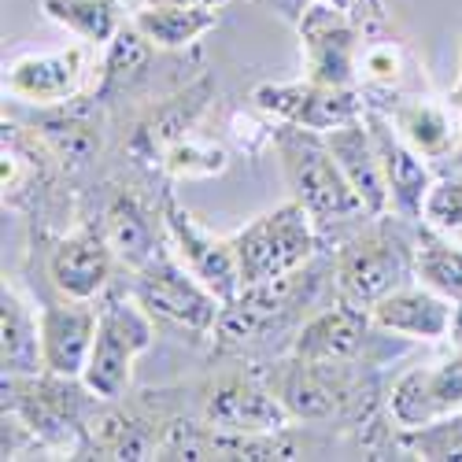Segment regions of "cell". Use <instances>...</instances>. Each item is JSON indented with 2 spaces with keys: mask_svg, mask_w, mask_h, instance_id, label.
<instances>
[{
  "mask_svg": "<svg viewBox=\"0 0 462 462\" xmlns=\"http://www.w3.org/2000/svg\"><path fill=\"white\" fill-rule=\"evenodd\" d=\"M374 319L366 307L356 303H344L337 300L333 307L319 311L315 319H307L296 337H292V348L289 356L300 359H315V363H337V359H363L366 344L374 340ZM370 363V359H366Z\"/></svg>",
  "mask_w": 462,
  "mask_h": 462,
  "instance_id": "obj_15",
  "label": "cell"
},
{
  "mask_svg": "<svg viewBox=\"0 0 462 462\" xmlns=\"http://www.w3.org/2000/svg\"><path fill=\"white\" fill-rule=\"evenodd\" d=\"M333 160L340 163L348 185L359 192V200L366 208V215H389L393 211V197H389V181H384V167L377 156V144L370 137V126L363 123V115L352 123H340L333 130L322 134Z\"/></svg>",
  "mask_w": 462,
  "mask_h": 462,
  "instance_id": "obj_18",
  "label": "cell"
},
{
  "mask_svg": "<svg viewBox=\"0 0 462 462\" xmlns=\"http://www.w3.org/2000/svg\"><path fill=\"white\" fill-rule=\"evenodd\" d=\"M384 411L400 430H414L451 411H462V348L433 366H411L407 374H400L384 396Z\"/></svg>",
  "mask_w": 462,
  "mask_h": 462,
  "instance_id": "obj_10",
  "label": "cell"
},
{
  "mask_svg": "<svg viewBox=\"0 0 462 462\" xmlns=\"http://www.w3.org/2000/svg\"><path fill=\"white\" fill-rule=\"evenodd\" d=\"M160 208H163L160 215H163V226H167V237H171L174 255L215 292V300L222 307H229L241 296V289H245L241 285V266H237L234 237H218V234H211L208 226H200L174 200L171 189H163Z\"/></svg>",
  "mask_w": 462,
  "mask_h": 462,
  "instance_id": "obj_8",
  "label": "cell"
},
{
  "mask_svg": "<svg viewBox=\"0 0 462 462\" xmlns=\"http://www.w3.org/2000/svg\"><path fill=\"white\" fill-rule=\"evenodd\" d=\"M42 12L56 26L70 30L74 37H82L86 45L97 49H104L123 26L119 0H42Z\"/></svg>",
  "mask_w": 462,
  "mask_h": 462,
  "instance_id": "obj_24",
  "label": "cell"
},
{
  "mask_svg": "<svg viewBox=\"0 0 462 462\" xmlns=\"http://www.w3.org/2000/svg\"><path fill=\"white\" fill-rule=\"evenodd\" d=\"M97 340L82 370V381L100 400L119 403L130 393L134 359L152 348L156 326H152V315L137 303L130 289H107L97 303Z\"/></svg>",
  "mask_w": 462,
  "mask_h": 462,
  "instance_id": "obj_4",
  "label": "cell"
},
{
  "mask_svg": "<svg viewBox=\"0 0 462 462\" xmlns=\"http://www.w3.org/2000/svg\"><path fill=\"white\" fill-rule=\"evenodd\" d=\"M448 104L458 111V119H462V74H458V82H455V89L448 93Z\"/></svg>",
  "mask_w": 462,
  "mask_h": 462,
  "instance_id": "obj_35",
  "label": "cell"
},
{
  "mask_svg": "<svg viewBox=\"0 0 462 462\" xmlns=\"http://www.w3.org/2000/svg\"><path fill=\"white\" fill-rule=\"evenodd\" d=\"M271 144L289 185V197L307 208L315 222H359L366 208L359 192L348 185L340 163L319 130H303L292 123H278L271 130Z\"/></svg>",
  "mask_w": 462,
  "mask_h": 462,
  "instance_id": "obj_3",
  "label": "cell"
},
{
  "mask_svg": "<svg viewBox=\"0 0 462 462\" xmlns=\"http://www.w3.org/2000/svg\"><path fill=\"white\" fill-rule=\"evenodd\" d=\"M152 45L148 37L130 23L119 26V33L111 37V42L104 45V67H100V86H97V100L111 97L115 89H123L130 79H137V74L148 67L152 60Z\"/></svg>",
  "mask_w": 462,
  "mask_h": 462,
  "instance_id": "obj_27",
  "label": "cell"
},
{
  "mask_svg": "<svg viewBox=\"0 0 462 462\" xmlns=\"http://www.w3.org/2000/svg\"><path fill=\"white\" fill-rule=\"evenodd\" d=\"M0 366L5 374H42V315H33L30 300L5 282L0 289Z\"/></svg>",
  "mask_w": 462,
  "mask_h": 462,
  "instance_id": "obj_21",
  "label": "cell"
},
{
  "mask_svg": "<svg viewBox=\"0 0 462 462\" xmlns=\"http://www.w3.org/2000/svg\"><path fill=\"white\" fill-rule=\"evenodd\" d=\"M241 285H266L303 271L319 248L315 218L303 204L289 200L274 211L252 218L245 229L234 234Z\"/></svg>",
  "mask_w": 462,
  "mask_h": 462,
  "instance_id": "obj_5",
  "label": "cell"
},
{
  "mask_svg": "<svg viewBox=\"0 0 462 462\" xmlns=\"http://www.w3.org/2000/svg\"><path fill=\"white\" fill-rule=\"evenodd\" d=\"M33 137L49 148L52 160H60L67 167H82V163L97 160V152H100V130L89 119H82V115H74V111L70 115L67 111L45 115V119L37 123Z\"/></svg>",
  "mask_w": 462,
  "mask_h": 462,
  "instance_id": "obj_26",
  "label": "cell"
},
{
  "mask_svg": "<svg viewBox=\"0 0 462 462\" xmlns=\"http://www.w3.org/2000/svg\"><path fill=\"white\" fill-rule=\"evenodd\" d=\"M455 303L430 285H403L389 296H381L370 307V319L377 329L407 337V340H444L451 329Z\"/></svg>",
  "mask_w": 462,
  "mask_h": 462,
  "instance_id": "obj_19",
  "label": "cell"
},
{
  "mask_svg": "<svg viewBox=\"0 0 462 462\" xmlns=\"http://www.w3.org/2000/svg\"><path fill=\"white\" fill-rule=\"evenodd\" d=\"M421 222L440 234H462V178H440L430 189Z\"/></svg>",
  "mask_w": 462,
  "mask_h": 462,
  "instance_id": "obj_30",
  "label": "cell"
},
{
  "mask_svg": "<svg viewBox=\"0 0 462 462\" xmlns=\"http://www.w3.org/2000/svg\"><path fill=\"white\" fill-rule=\"evenodd\" d=\"M363 123L370 126V137L377 144V156H381V167H384V181H389V197H393V211L400 218L421 222L426 197H430V189L437 185L430 160H421L418 152L396 134L393 119L381 107L366 104Z\"/></svg>",
  "mask_w": 462,
  "mask_h": 462,
  "instance_id": "obj_12",
  "label": "cell"
},
{
  "mask_svg": "<svg viewBox=\"0 0 462 462\" xmlns=\"http://www.w3.org/2000/svg\"><path fill=\"white\" fill-rule=\"evenodd\" d=\"M455 237H462V234H455Z\"/></svg>",
  "mask_w": 462,
  "mask_h": 462,
  "instance_id": "obj_36",
  "label": "cell"
},
{
  "mask_svg": "<svg viewBox=\"0 0 462 462\" xmlns=\"http://www.w3.org/2000/svg\"><path fill=\"white\" fill-rule=\"evenodd\" d=\"M393 119L396 134L418 152L421 160L440 163L451 160L462 144V119L451 104H437L430 97H396L389 107H381Z\"/></svg>",
  "mask_w": 462,
  "mask_h": 462,
  "instance_id": "obj_17",
  "label": "cell"
},
{
  "mask_svg": "<svg viewBox=\"0 0 462 462\" xmlns=\"http://www.w3.org/2000/svg\"><path fill=\"white\" fill-rule=\"evenodd\" d=\"M130 292L152 319H163L178 329H189L192 337L215 333L218 315H222V303L215 300V292L174 255V248H163L152 263L134 271Z\"/></svg>",
  "mask_w": 462,
  "mask_h": 462,
  "instance_id": "obj_6",
  "label": "cell"
},
{
  "mask_svg": "<svg viewBox=\"0 0 462 462\" xmlns=\"http://www.w3.org/2000/svg\"><path fill=\"white\" fill-rule=\"evenodd\" d=\"M252 104L274 123H292L303 130H333L352 123L366 111V93L356 86H322L311 79L300 82H263L252 93Z\"/></svg>",
  "mask_w": 462,
  "mask_h": 462,
  "instance_id": "obj_9",
  "label": "cell"
},
{
  "mask_svg": "<svg viewBox=\"0 0 462 462\" xmlns=\"http://www.w3.org/2000/svg\"><path fill=\"white\" fill-rule=\"evenodd\" d=\"M104 237L126 271H141L144 263H152L163 252V215L156 218L148 211V204L137 197V192H115L104 208Z\"/></svg>",
  "mask_w": 462,
  "mask_h": 462,
  "instance_id": "obj_20",
  "label": "cell"
},
{
  "mask_svg": "<svg viewBox=\"0 0 462 462\" xmlns=\"http://www.w3.org/2000/svg\"><path fill=\"white\" fill-rule=\"evenodd\" d=\"M396 448L426 462H462V411H451L414 430H396Z\"/></svg>",
  "mask_w": 462,
  "mask_h": 462,
  "instance_id": "obj_28",
  "label": "cell"
},
{
  "mask_svg": "<svg viewBox=\"0 0 462 462\" xmlns=\"http://www.w3.org/2000/svg\"><path fill=\"white\" fill-rule=\"evenodd\" d=\"M82 82H86V45H70L60 52H30L5 70V97L37 107H56L79 97Z\"/></svg>",
  "mask_w": 462,
  "mask_h": 462,
  "instance_id": "obj_13",
  "label": "cell"
},
{
  "mask_svg": "<svg viewBox=\"0 0 462 462\" xmlns=\"http://www.w3.org/2000/svg\"><path fill=\"white\" fill-rule=\"evenodd\" d=\"M329 5H337V8L348 12V15L363 26L366 37H377V33H384V26H389L381 0H329Z\"/></svg>",
  "mask_w": 462,
  "mask_h": 462,
  "instance_id": "obj_31",
  "label": "cell"
},
{
  "mask_svg": "<svg viewBox=\"0 0 462 462\" xmlns=\"http://www.w3.org/2000/svg\"><path fill=\"white\" fill-rule=\"evenodd\" d=\"M418 282L433 292L448 296L451 303L462 300V237L440 234V229L418 222V259H414Z\"/></svg>",
  "mask_w": 462,
  "mask_h": 462,
  "instance_id": "obj_23",
  "label": "cell"
},
{
  "mask_svg": "<svg viewBox=\"0 0 462 462\" xmlns=\"http://www.w3.org/2000/svg\"><path fill=\"white\" fill-rule=\"evenodd\" d=\"M160 163H163V171L171 178H215V174L226 171L229 160H226V148L222 144L181 134L178 141L167 144Z\"/></svg>",
  "mask_w": 462,
  "mask_h": 462,
  "instance_id": "obj_29",
  "label": "cell"
},
{
  "mask_svg": "<svg viewBox=\"0 0 462 462\" xmlns=\"http://www.w3.org/2000/svg\"><path fill=\"white\" fill-rule=\"evenodd\" d=\"M115 252L100 226H79L49 252V278L67 300H97L107 292Z\"/></svg>",
  "mask_w": 462,
  "mask_h": 462,
  "instance_id": "obj_14",
  "label": "cell"
},
{
  "mask_svg": "<svg viewBox=\"0 0 462 462\" xmlns=\"http://www.w3.org/2000/svg\"><path fill=\"white\" fill-rule=\"evenodd\" d=\"M448 340L455 344V348H462V300L455 303V311H451V329H448Z\"/></svg>",
  "mask_w": 462,
  "mask_h": 462,
  "instance_id": "obj_34",
  "label": "cell"
},
{
  "mask_svg": "<svg viewBox=\"0 0 462 462\" xmlns=\"http://www.w3.org/2000/svg\"><path fill=\"white\" fill-rule=\"evenodd\" d=\"M292 26L303 45V79L359 89V49L366 33L348 12L329 0H307Z\"/></svg>",
  "mask_w": 462,
  "mask_h": 462,
  "instance_id": "obj_7",
  "label": "cell"
},
{
  "mask_svg": "<svg viewBox=\"0 0 462 462\" xmlns=\"http://www.w3.org/2000/svg\"><path fill=\"white\" fill-rule=\"evenodd\" d=\"M134 26L156 49L178 52L197 45L200 37L218 26V8H181V5H137Z\"/></svg>",
  "mask_w": 462,
  "mask_h": 462,
  "instance_id": "obj_22",
  "label": "cell"
},
{
  "mask_svg": "<svg viewBox=\"0 0 462 462\" xmlns=\"http://www.w3.org/2000/svg\"><path fill=\"white\" fill-rule=\"evenodd\" d=\"M5 411L19 414L33 433L37 448L67 451L70 458H89V430L100 411V400L82 377L67 374H5L0 381Z\"/></svg>",
  "mask_w": 462,
  "mask_h": 462,
  "instance_id": "obj_1",
  "label": "cell"
},
{
  "mask_svg": "<svg viewBox=\"0 0 462 462\" xmlns=\"http://www.w3.org/2000/svg\"><path fill=\"white\" fill-rule=\"evenodd\" d=\"M204 421L237 433H282L289 430L292 414L263 374H229L208 389Z\"/></svg>",
  "mask_w": 462,
  "mask_h": 462,
  "instance_id": "obj_11",
  "label": "cell"
},
{
  "mask_svg": "<svg viewBox=\"0 0 462 462\" xmlns=\"http://www.w3.org/2000/svg\"><path fill=\"white\" fill-rule=\"evenodd\" d=\"M255 5L274 8V12H278V15H285V19H296V15H300V8L307 5V0H255Z\"/></svg>",
  "mask_w": 462,
  "mask_h": 462,
  "instance_id": "obj_32",
  "label": "cell"
},
{
  "mask_svg": "<svg viewBox=\"0 0 462 462\" xmlns=\"http://www.w3.org/2000/svg\"><path fill=\"white\" fill-rule=\"evenodd\" d=\"M407 226H418V222L400 218L396 211L363 218V229L344 241L333 259L337 300L370 311L381 296H389L418 278L414 271L418 234H411Z\"/></svg>",
  "mask_w": 462,
  "mask_h": 462,
  "instance_id": "obj_2",
  "label": "cell"
},
{
  "mask_svg": "<svg viewBox=\"0 0 462 462\" xmlns=\"http://www.w3.org/2000/svg\"><path fill=\"white\" fill-rule=\"evenodd\" d=\"M97 307L93 300H63L42 307V348L45 370L82 377L93 340H97Z\"/></svg>",
  "mask_w": 462,
  "mask_h": 462,
  "instance_id": "obj_16",
  "label": "cell"
},
{
  "mask_svg": "<svg viewBox=\"0 0 462 462\" xmlns=\"http://www.w3.org/2000/svg\"><path fill=\"white\" fill-rule=\"evenodd\" d=\"M137 5H181V8H222L229 0H137Z\"/></svg>",
  "mask_w": 462,
  "mask_h": 462,
  "instance_id": "obj_33",
  "label": "cell"
},
{
  "mask_svg": "<svg viewBox=\"0 0 462 462\" xmlns=\"http://www.w3.org/2000/svg\"><path fill=\"white\" fill-rule=\"evenodd\" d=\"M407 52L400 42L393 37H366L363 49H359V89L366 93V104H374L377 97H400L403 79H407Z\"/></svg>",
  "mask_w": 462,
  "mask_h": 462,
  "instance_id": "obj_25",
  "label": "cell"
}]
</instances>
